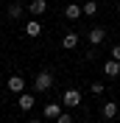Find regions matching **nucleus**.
I'll use <instances>...</instances> for the list:
<instances>
[{
    "label": "nucleus",
    "mask_w": 120,
    "mask_h": 123,
    "mask_svg": "<svg viewBox=\"0 0 120 123\" xmlns=\"http://www.w3.org/2000/svg\"><path fill=\"white\" fill-rule=\"evenodd\" d=\"M34 87H36V92H48L53 87V76L50 73H39V76L34 78Z\"/></svg>",
    "instance_id": "1"
},
{
    "label": "nucleus",
    "mask_w": 120,
    "mask_h": 123,
    "mask_svg": "<svg viewBox=\"0 0 120 123\" xmlns=\"http://www.w3.org/2000/svg\"><path fill=\"white\" fill-rule=\"evenodd\" d=\"M61 104H64L67 109L78 106V104H81V92H78V90H64V95H61Z\"/></svg>",
    "instance_id": "2"
},
{
    "label": "nucleus",
    "mask_w": 120,
    "mask_h": 123,
    "mask_svg": "<svg viewBox=\"0 0 120 123\" xmlns=\"http://www.w3.org/2000/svg\"><path fill=\"white\" fill-rule=\"evenodd\" d=\"M103 39H106V28H101V25L98 28H90V45H101Z\"/></svg>",
    "instance_id": "3"
},
{
    "label": "nucleus",
    "mask_w": 120,
    "mask_h": 123,
    "mask_svg": "<svg viewBox=\"0 0 120 123\" xmlns=\"http://www.w3.org/2000/svg\"><path fill=\"white\" fill-rule=\"evenodd\" d=\"M75 45H78V34H75V31H70V34L61 37V48H64V50H73Z\"/></svg>",
    "instance_id": "4"
},
{
    "label": "nucleus",
    "mask_w": 120,
    "mask_h": 123,
    "mask_svg": "<svg viewBox=\"0 0 120 123\" xmlns=\"http://www.w3.org/2000/svg\"><path fill=\"white\" fill-rule=\"evenodd\" d=\"M28 11H31L34 17H42V14L48 11V3H45V0H34V3L28 6Z\"/></svg>",
    "instance_id": "5"
},
{
    "label": "nucleus",
    "mask_w": 120,
    "mask_h": 123,
    "mask_svg": "<svg viewBox=\"0 0 120 123\" xmlns=\"http://www.w3.org/2000/svg\"><path fill=\"white\" fill-rule=\"evenodd\" d=\"M8 90H11V92H23L25 90V78L23 76H11V78H8Z\"/></svg>",
    "instance_id": "6"
},
{
    "label": "nucleus",
    "mask_w": 120,
    "mask_h": 123,
    "mask_svg": "<svg viewBox=\"0 0 120 123\" xmlns=\"http://www.w3.org/2000/svg\"><path fill=\"white\" fill-rule=\"evenodd\" d=\"M17 106L23 109V112H28V109L34 106V95H25V92H20V98H17Z\"/></svg>",
    "instance_id": "7"
},
{
    "label": "nucleus",
    "mask_w": 120,
    "mask_h": 123,
    "mask_svg": "<svg viewBox=\"0 0 120 123\" xmlns=\"http://www.w3.org/2000/svg\"><path fill=\"white\" fill-rule=\"evenodd\" d=\"M25 34H28L31 39H34V37H39V34H42V25H39V20H31V23L25 25Z\"/></svg>",
    "instance_id": "8"
},
{
    "label": "nucleus",
    "mask_w": 120,
    "mask_h": 123,
    "mask_svg": "<svg viewBox=\"0 0 120 123\" xmlns=\"http://www.w3.org/2000/svg\"><path fill=\"white\" fill-rule=\"evenodd\" d=\"M103 73H106V76H120V62L109 59V62L103 64Z\"/></svg>",
    "instance_id": "9"
},
{
    "label": "nucleus",
    "mask_w": 120,
    "mask_h": 123,
    "mask_svg": "<svg viewBox=\"0 0 120 123\" xmlns=\"http://www.w3.org/2000/svg\"><path fill=\"white\" fill-rule=\"evenodd\" d=\"M81 14H87V17H95V14H98V3H95V0H87V3L81 6Z\"/></svg>",
    "instance_id": "10"
},
{
    "label": "nucleus",
    "mask_w": 120,
    "mask_h": 123,
    "mask_svg": "<svg viewBox=\"0 0 120 123\" xmlns=\"http://www.w3.org/2000/svg\"><path fill=\"white\" fill-rule=\"evenodd\" d=\"M64 14H67V20H78V17H81V6H75V3H67Z\"/></svg>",
    "instance_id": "11"
},
{
    "label": "nucleus",
    "mask_w": 120,
    "mask_h": 123,
    "mask_svg": "<svg viewBox=\"0 0 120 123\" xmlns=\"http://www.w3.org/2000/svg\"><path fill=\"white\" fill-rule=\"evenodd\" d=\"M117 104L114 101H109V104H103V117H109V120H114V115H117Z\"/></svg>",
    "instance_id": "12"
},
{
    "label": "nucleus",
    "mask_w": 120,
    "mask_h": 123,
    "mask_svg": "<svg viewBox=\"0 0 120 123\" xmlns=\"http://www.w3.org/2000/svg\"><path fill=\"white\" fill-rule=\"evenodd\" d=\"M59 115H61V106H59V104H48V106H45V117H53V120H56Z\"/></svg>",
    "instance_id": "13"
},
{
    "label": "nucleus",
    "mask_w": 120,
    "mask_h": 123,
    "mask_svg": "<svg viewBox=\"0 0 120 123\" xmlns=\"http://www.w3.org/2000/svg\"><path fill=\"white\" fill-rule=\"evenodd\" d=\"M8 17H11V20H20V17H23V6H20V3H11V6H8Z\"/></svg>",
    "instance_id": "14"
},
{
    "label": "nucleus",
    "mask_w": 120,
    "mask_h": 123,
    "mask_svg": "<svg viewBox=\"0 0 120 123\" xmlns=\"http://www.w3.org/2000/svg\"><path fill=\"white\" fill-rule=\"evenodd\" d=\"M56 123H73V117H70V112H61V115L56 117Z\"/></svg>",
    "instance_id": "15"
},
{
    "label": "nucleus",
    "mask_w": 120,
    "mask_h": 123,
    "mask_svg": "<svg viewBox=\"0 0 120 123\" xmlns=\"http://www.w3.org/2000/svg\"><path fill=\"white\" fill-rule=\"evenodd\" d=\"M92 92H95V95H101V92H103V84H101V81H95V84H92Z\"/></svg>",
    "instance_id": "16"
},
{
    "label": "nucleus",
    "mask_w": 120,
    "mask_h": 123,
    "mask_svg": "<svg viewBox=\"0 0 120 123\" xmlns=\"http://www.w3.org/2000/svg\"><path fill=\"white\" fill-rule=\"evenodd\" d=\"M112 59H114V62H120V45H114V48H112Z\"/></svg>",
    "instance_id": "17"
},
{
    "label": "nucleus",
    "mask_w": 120,
    "mask_h": 123,
    "mask_svg": "<svg viewBox=\"0 0 120 123\" xmlns=\"http://www.w3.org/2000/svg\"><path fill=\"white\" fill-rule=\"evenodd\" d=\"M28 123H39V120H28Z\"/></svg>",
    "instance_id": "18"
},
{
    "label": "nucleus",
    "mask_w": 120,
    "mask_h": 123,
    "mask_svg": "<svg viewBox=\"0 0 120 123\" xmlns=\"http://www.w3.org/2000/svg\"><path fill=\"white\" fill-rule=\"evenodd\" d=\"M117 106H120V104H117Z\"/></svg>",
    "instance_id": "19"
}]
</instances>
